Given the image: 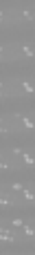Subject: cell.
<instances>
[{
	"mask_svg": "<svg viewBox=\"0 0 35 255\" xmlns=\"http://www.w3.org/2000/svg\"><path fill=\"white\" fill-rule=\"evenodd\" d=\"M31 126H33V117L31 115H4L2 121H0V128H2V134L4 139H9L11 134H22V132H29Z\"/></svg>",
	"mask_w": 35,
	"mask_h": 255,
	"instance_id": "2",
	"label": "cell"
},
{
	"mask_svg": "<svg viewBox=\"0 0 35 255\" xmlns=\"http://www.w3.org/2000/svg\"><path fill=\"white\" fill-rule=\"evenodd\" d=\"M31 90H33V81L31 79H4L2 85H0V94H2L4 101L11 99V97L29 94Z\"/></svg>",
	"mask_w": 35,
	"mask_h": 255,
	"instance_id": "4",
	"label": "cell"
},
{
	"mask_svg": "<svg viewBox=\"0 0 35 255\" xmlns=\"http://www.w3.org/2000/svg\"><path fill=\"white\" fill-rule=\"evenodd\" d=\"M0 161H2L4 170H18V168H22V166H31L33 154H31V150L11 148V150H4V152L0 154Z\"/></svg>",
	"mask_w": 35,
	"mask_h": 255,
	"instance_id": "3",
	"label": "cell"
},
{
	"mask_svg": "<svg viewBox=\"0 0 35 255\" xmlns=\"http://www.w3.org/2000/svg\"><path fill=\"white\" fill-rule=\"evenodd\" d=\"M33 56V47L29 43H7L2 45L0 49V58L4 63H11V61H20V58H31Z\"/></svg>",
	"mask_w": 35,
	"mask_h": 255,
	"instance_id": "5",
	"label": "cell"
},
{
	"mask_svg": "<svg viewBox=\"0 0 35 255\" xmlns=\"http://www.w3.org/2000/svg\"><path fill=\"white\" fill-rule=\"evenodd\" d=\"M33 199V188L31 184H4L2 188V206H29Z\"/></svg>",
	"mask_w": 35,
	"mask_h": 255,
	"instance_id": "1",
	"label": "cell"
},
{
	"mask_svg": "<svg viewBox=\"0 0 35 255\" xmlns=\"http://www.w3.org/2000/svg\"><path fill=\"white\" fill-rule=\"evenodd\" d=\"M0 20H2L4 29H9L11 25H22V22H31L33 20V9H4L0 13Z\"/></svg>",
	"mask_w": 35,
	"mask_h": 255,
	"instance_id": "6",
	"label": "cell"
}]
</instances>
